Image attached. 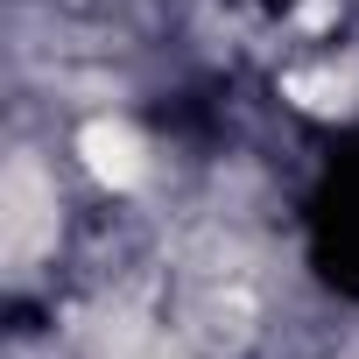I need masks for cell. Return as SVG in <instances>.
Wrapping results in <instances>:
<instances>
[{"label":"cell","instance_id":"2","mask_svg":"<svg viewBox=\"0 0 359 359\" xmlns=\"http://www.w3.org/2000/svg\"><path fill=\"white\" fill-rule=\"evenodd\" d=\"M78 155H85V169L99 176L106 191H141L148 169H155L148 141H141L127 120H113V113H92V120L78 127Z\"/></svg>","mask_w":359,"mask_h":359},{"label":"cell","instance_id":"1","mask_svg":"<svg viewBox=\"0 0 359 359\" xmlns=\"http://www.w3.org/2000/svg\"><path fill=\"white\" fill-rule=\"evenodd\" d=\"M0 205H8V268L29 275L50 247H57V226H64V205H57V176L15 148L8 155V191H0Z\"/></svg>","mask_w":359,"mask_h":359},{"label":"cell","instance_id":"3","mask_svg":"<svg viewBox=\"0 0 359 359\" xmlns=\"http://www.w3.org/2000/svg\"><path fill=\"white\" fill-rule=\"evenodd\" d=\"M289 99L310 106V113H352L359 106V64H317V71H296L289 78Z\"/></svg>","mask_w":359,"mask_h":359}]
</instances>
